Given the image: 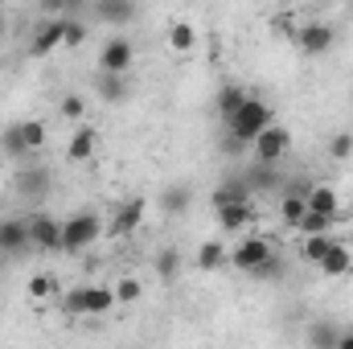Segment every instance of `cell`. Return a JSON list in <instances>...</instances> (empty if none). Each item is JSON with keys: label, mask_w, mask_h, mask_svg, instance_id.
<instances>
[{"label": "cell", "mask_w": 353, "mask_h": 349, "mask_svg": "<svg viewBox=\"0 0 353 349\" xmlns=\"http://www.w3.org/2000/svg\"><path fill=\"white\" fill-rule=\"evenodd\" d=\"M271 123H275L271 107H267L263 99H255V94H251V99H247L230 119H226V128H230V140H234V144H255Z\"/></svg>", "instance_id": "1"}, {"label": "cell", "mask_w": 353, "mask_h": 349, "mask_svg": "<svg viewBox=\"0 0 353 349\" xmlns=\"http://www.w3.org/2000/svg\"><path fill=\"white\" fill-rule=\"evenodd\" d=\"M62 308H66L70 317H99V312H111V308H115V296H111V288L90 283V288L66 292V296H62Z\"/></svg>", "instance_id": "2"}, {"label": "cell", "mask_w": 353, "mask_h": 349, "mask_svg": "<svg viewBox=\"0 0 353 349\" xmlns=\"http://www.w3.org/2000/svg\"><path fill=\"white\" fill-rule=\"evenodd\" d=\"M99 235H103V218L83 210V214H74V218L62 222V251H74L79 255V251H87Z\"/></svg>", "instance_id": "3"}, {"label": "cell", "mask_w": 353, "mask_h": 349, "mask_svg": "<svg viewBox=\"0 0 353 349\" xmlns=\"http://www.w3.org/2000/svg\"><path fill=\"white\" fill-rule=\"evenodd\" d=\"M230 263L239 267V271H271V263H275V255H271V243L267 239H243L234 251H230Z\"/></svg>", "instance_id": "4"}, {"label": "cell", "mask_w": 353, "mask_h": 349, "mask_svg": "<svg viewBox=\"0 0 353 349\" xmlns=\"http://www.w3.org/2000/svg\"><path fill=\"white\" fill-rule=\"evenodd\" d=\"M132 58H136V50H132L128 37H107L103 50H99V74H115V79H123L128 66H132Z\"/></svg>", "instance_id": "5"}, {"label": "cell", "mask_w": 353, "mask_h": 349, "mask_svg": "<svg viewBox=\"0 0 353 349\" xmlns=\"http://www.w3.org/2000/svg\"><path fill=\"white\" fill-rule=\"evenodd\" d=\"M251 148H255V161H259L263 169H267V165H279V161H283V152L292 148V132H283L279 123H271V128H267Z\"/></svg>", "instance_id": "6"}, {"label": "cell", "mask_w": 353, "mask_h": 349, "mask_svg": "<svg viewBox=\"0 0 353 349\" xmlns=\"http://www.w3.org/2000/svg\"><path fill=\"white\" fill-rule=\"evenodd\" d=\"M50 185H54V177H50L46 165H21L17 177H12V189H17L21 197H29V201H33V197H46Z\"/></svg>", "instance_id": "7"}, {"label": "cell", "mask_w": 353, "mask_h": 349, "mask_svg": "<svg viewBox=\"0 0 353 349\" xmlns=\"http://www.w3.org/2000/svg\"><path fill=\"white\" fill-rule=\"evenodd\" d=\"M333 25H325V21H308V25H300L296 29V46L308 54V58H316V54H325L329 46H333Z\"/></svg>", "instance_id": "8"}, {"label": "cell", "mask_w": 353, "mask_h": 349, "mask_svg": "<svg viewBox=\"0 0 353 349\" xmlns=\"http://www.w3.org/2000/svg\"><path fill=\"white\" fill-rule=\"evenodd\" d=\"M29 247H41V251H62V222H58V218H50V214L29 218Z\"/></svg>", "instance_id": "9"}, {"label": "cell", "mask_w": 353, "mask_h": 349, "mask_svg": "<svg viewBox=\"0 0 353 349\" xmlns=\"http://www.w3.org/2000/svg\"><path fill=\"white\" fill-rule=\"evenodd\" d=\"M144 197H132V201H123L115 214H111V235L115 239H128L132 230H140V222H144Z\"/></svg>", "instance_id": "10"}, {"label": "cell", "mask_w": 353, "mask_h": 349, "mask_svg": "<svg viewBox=\"0 0 353 349\" xmlns=\"http://www.w3.org/2000/svg\"><path fill=\"white\" fill-rule=\"evenodd\" d=\"M308 214H321V218H341V193L333 185H308Z\"/></svg>", "instance_id": "11"}, {"label": "cell", "mask_w": 353, "mask_h": 349, "mask_svg": "<svg viewBox=\"0 0 353 349\" xmlns=\"http://www.w3.org/2000/svg\"><path fill=\"white\" fill-rule=\"evenodd\" d=\"M58 46H62V17H54V21H41V25L33 29L29 54H33V58H46V54H54Z\"/></svg>", "instance_id": "12"}, {"label": "cell", "mask_w": 353, "mask_h": 349, "mask_svg": "<svg viewBox=\"0 0 353 349\" xmlns=\"http://www.w3.org/2000/svg\"><path fill=\"white\" fill-rule=\"evenodd\" d=\"M29 247V222L25 218H8L0 222V255H17Z\"/></svg>", "instance_id": "13"}, {"label": "cell", "mask_w": 353, "mask_h": 349, "mask_svg": "<svg viewBox=\"0 0 353 349\" xmlns=\"http://www.w3.org/2000/svg\"><path fill=\"white\" fill-rule=\"evenodd\" d=\"M308 189H288L283 197H279V218H283V226H292V230H300V222H304V214H308Z\"/></svg>", "instance_id": "14"}, {"label": "cell", "mask_w": 353, "mask_h": 349, "mask_svg": "<svg viewBox=\"0 0 353 349\" xmlns=\"http://www.w3.org/2000/svg\"><path fill=\"white\" fill-rule=\"evenodd\" d=\"M94 17L103 25H128V21H136V4H128V0H99Z\"/></svg>", "instance_id": "15"}, {"label": "cell", "mask_w": 353, "mask_h": 349, "mask_svg": "<svg viewBox=\"0 0 353 349\" xmlns=\"http://www.w3.org/2000/svg\"><path fill=\"white\" fill-rule=\"evenodd\" d=\"M94 148H99L94 128H79V132L70 136V144H66V157H70V161H79V165H87L90 157H94Z\"/></svg>", "instance_id": "16"}, {"label": "cell", "mask_w": 353, "mask_h": 349, "mask_svg": "<svg viewBox=\"0 0 353 349\" xmlns=\"http://www.w3.org/2000/svg\"><path fill=\"white\" fill-rule=\"evenodd\" d=\"M214 210H226V206H247L251 201V189H247V181H230V185H222V189H214Z\"/></svg>", "instance_id": "17"}, {"label": "cell", "mask_w": 353, "mask_h": 349, "mask_svg": "<svg viewBox=\"0 0 353 349\" xmlns=\"http://www.w3.org/2000/svg\"><path fill=\"white\" fill-rule=\"evenodd\" d=\"M193 46H197V29H193L189 21H173V25H169V50H173V54H189Z\"/></svg>", "instance_id": "18"}, {"label": "cell", "mask_w": 353, "mask_h": 349, "mask_svg": "<svg viewBox=\"0 0 353 349\" xmlns=\"http://www.w3.org/2000/svg\"><path fill=\"white\" fill-rule=\"evenodd\" d=\"M321 271H325V275H345V271H353V251L345 243H333V251L325 255Z\"/></svg>", "instance_id": "19"}, {"label": "cell", "mask_w": 353, "mask_h": 349, "mask_svg": "<svg viewBox=\"0 0 353 349\" xmlns=\"http://www.w3.org/2000/svg\"><path fill=\"white\" fill-rule=\"evenodd\" d=\"M226 259H230V255H226L222 243H201V247H197V267H201V271H218V267H226Z\"/></svg>", "instance_id": "20"}, {"label": "cell", "mask_w": 353, "mask_h": 349, "mask_svg": "<svg viewBox=\"0 0 353 349\" xmlns=\"http://www.w3.org/2000/svg\"><path fill=\"white\" fill-rule=\"evenodd\" d=\"M0 148L12 157V161H21V157H29V148H25V136H21V123H8L4 132H0Z\"/></svg>", "instance_id": "21"}, {"label": "cell", "mask_w": 353, "mask_h": 349, "mask_svg": "<svg viewBox=\"0 0 353 349\" xmlns=\"http://www.w3.org/2000/svg\"><path fill=\"white\" fill-rule=\"evenodd\" d=\"M251 201L247 206H226V210H218V222L226 226V230H243V226H251Z\"/></svg>", "instance_id": "22"}, {"label": "cell", "mask_w": 353, "mask_h": 349, "mask_svg": "<svg viewBox=\"0 0 353 349\" xmlns=\"http://www.w3.org/2000/svg\"><path fill=\"white\" fill-rule=\"evenodd\" d=\"M111 296H115V304H136V300L144 296V283H140L136 275H123V279H115Z\"/></svg>", "instance_id": "23"}, {"label": "cell", "mask_w": 353, "mask_h": 349, "mask_svg": "<svg viewBox=\"0 0 353 349\" xmlns=\"http://www.w3.org/2000/svg\"><path fill=\"white\" fill-rule=\"evenodd\" d=\"M247 99H251V94H247L243 87H222V90H218V111H222V119H230Z\"/></svg>", "instance_id": "24"}, {"label": "cell", "mask_w": 353, "mask_h": 349, "mask_svg": "<svg viewBox=\"0 0 353 349\" xmlns=\"http://www.w3.org/2000/svg\"><path fill=\"white\" fill-rule=\"evenodd\" d=\"M94 87H99V94H103L107 103H123V99H128V83H123V79H115V74H99V83H94Z\"/></svg>", "instance_id": "25"}, {"label": "cell", "mask_w": 353, "mask_h": 349, "mask_svg": "<svg viewBox=\"0 0 353 349\" xmlns=\"http://www.w3.org/2000/svg\"><path fill=\"white\" fill-rule=\"evenodd\" d=\"M329 251H333V239H329V235H312V239H304V259H308V263H316V267H321Z\"/></svg>", "instance_id": "26"}, {"label": "cell", "mask_w": 353, "mask_h": 349, "mask_svg": "<svg viewBox=\"0 0 353 349\" xmlns=\"http://www.w3.org/2000/svg\"><path fill=\"white\" fill-rule=\"evenodd\" d=\"M21 136H25V148H29V152L46 148V123H41V119H25V123H21Z\"/></svg>", "instance_id": "27"}, {"label": "cell", "mask_w": 353, "mask_h": 349, "mask_svg": "<svg viewBox=\"0 0 353 349\" xmlns=\"http://www.w3.org/2000/svg\"><path fill=\"white\" fill-rule=\"evenodd\" d=\"M58 292H62V288H58L54 275H33V279H29V296H33V300H50V296H58Z\"/></svg>", "instance_id": "28"}, {"label": "cell", "mask_w": 353, "mask_h": 349, "mask_svg": "<svg viewBox=\"0 0 353 349\" xmlns=\"http://www.w3.org/2000/svg\"><path fill=\"white\" fill-rule=\"evenodd\" d=\"M329 157H333V161H350L353 157V132H337V136L329 140Z\"/></svg>", "instance_id": "29"}, {"label": "cell", "mask_w": 353, "mask_h": 349, "mask_svg": "<svg viewBox=\"0 0 353 349\" xmlns=\"http://www.w3.org/2000/svg\"><path fill=\"white\" fill-rule=\"evenodd\" d=\"M337 218H321V214H304V222H300V230H304V239H312V235H325L329 226H333Z\"/></svg>", "instance_id": "30"}, {"label": "cell", "mask_w": 353, "mask_h": 349, "mask_svg": "<svg viewBox=\"0 0 353 349\" xmlns=\"http://www.w3.org/2000/svg\"><path fill=\"white\" fill-rule=\"evenodd\" d=\"M337 337L341 333H333V325H312V346L316 349H337Z\"/></svg>", "instance_id": "31"}, {"label": "cell", "mask_w": 353, "mask_h": 349, "mask_svg": "<svg viewBox=\"0 0 353 349\" xmlns=\"http://www.w3.org/2000/svg\"><path fill=\"white\" fill-rule=\"evenodd\" d=\"M87 41V29L79 21H62V46H83Z\"/></svg>", "instance_id": "32"}, {"label": "cell", "mask_w": 353, "mask_h": 349, "mask_svg": "<svg viewBox=\"0 0 353 349\" xmlns=\"http://www.w3.org/2000/svg\"><path fill=\"white\" fill-rule=\"evenodd\" d=\"M83 111H87V99H79V94H66L62 99V115L66 119H83Z\"/></svg>", "instance_id": "33"}, {"label": "cell", "mask_w": 353, "mask_h": 349, "mask_svg": "<svg viewBox=\"0 0 353 349\" xmlns=\"http://www.w3.org/2000/svg\"><path fill=\"white\" fill-rule=\"evenodd\" d=\"M185 206H189V189H169V193H165V210H169V214H181Z\"/></svg>", "instance_id": "34"}, {"label": "cell", "mask_w": 353, "mask_h": 349, "mask_svg": "<svg viewBox=\"0 0 353 349\" xmlns=\"http://www.w3.org/2000/svg\"><path fill=\"white\" fill-rule=\"evenodd\" d=\"M157 271H161V279H173L176 275V251H161V255H157Z\"/></svg>", "instance_id": "35"}, {"label": "cell", "mask_w": 353, "mask_h": 349, "mask_svg": "<svg viewBox=\"0 0 353 349\" xmlns=\"http://www.w3.org/2000/svg\"><path fill=\"white\" fill-rule=\"evenodd\" d=\"M337 349H353V329H350V333H341V337H337Z\"/></svg>", "instance_id": "36"}, {"label": "cell", "mask_w": 353, "mask_h": 349, "mask_svg": "<svg viewBox=\"0 0 353 349\" xmlns=\"http://www.w3.org/2000/svg\"><path fill=\"white\" fill-rule=\"evenodd\" d=\"M4 33H8V17H4V8H0V41H4Z\"/></svg>", "instance_id": "37"}]
</instances>
